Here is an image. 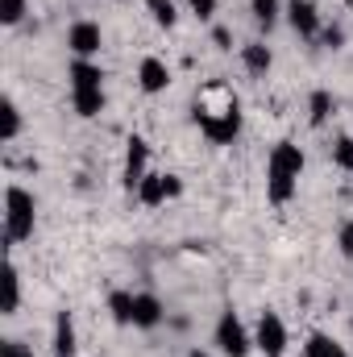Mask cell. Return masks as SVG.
<instances>
[{
	"label": "cell",
	"instance_id": "cell-29",
	"mask_svg": "<svg viewBox=\"0 0 353 357\" xmlns=\"http://www.w3.org/2000/svg\"><path fill=\"white\" fill-rule=\"evenodd\" d=\"M212 42H216L220 50H233V33H229L225 25H216V29H212Z\"/></svg>",
	"mask_w": 353,
	"mask_h": 357
},
{
	"label": "cell",
	"instance_id": "cell-13",
	"mask_svg": "<svg viewBox=\"0 0 353 357\" xmlns=\"http://www.w3.org/2000/svg\"><path fill=\"white\" fill-rule=\"evenodd\" d=\"M241 63H246L250 75H266L274 67V54H270L266 42H250V46H241Z\"/></svg>",
	"mask_w": 353,
	"mask_h": 357
},
{
	"label": "cell",
	"instance_id": "cell-2",
	"mask_svg": "<svg viewBox=\"0 0 353 357\" xmlns=\"http://www.w3.org/2000/svg\"><path fill=\"white\" fill-rule=\"evenodd\" d=\"M299 175H303V150L295 142H274V150L266 158V199L274 208L291 204L299 191Z\"/></svg>",
	"mask_w": 353,
	"mask_h": 357
},
{
	"label": "cell",
	"instance_id": "cell-9",
	"mask_svg": "<svg viewBox=\"0 0 353 357\" xmlns=\"http://www.w3.org/2000/svg\"><path fill=\"white\" fill-rule=\"evenodd\" d=\"M137 88L146 91V96H158V91H167V88H171V67H167L163 59L146 54V59H142V67H137Z\"/></svg>",
	"mask_w": 353,
	"mask_h": 357
},
{
	"label": "cell",
	"instance_id": "cell-27",
	"mask_svg": "<svg viewBox=\"0 0 353 357\" xmlns=\"http://www.w3.org/2000/svg\"><path fill=\"white\" fill-rule=\"evenodd\" d=\"M0 357H33V349L21 341H0Z\"/></svg>",
	"mask_w": 353,
	"mask_h": 357
},
{
	"label": "cell",
	"instance_id": "cell-30",
	"mask_svg": "<svg viewBox=\"0 0 353 357\" xmlns=\"http://www.w3.org/2000/svg\"><path fill=\"white\" fill-rule=\"evenodd\" d=\"M175 195H183V178H179V175H167V199H175Z\"/></svg>",
	"mask_w": 353,
	"mask_h": 357
},
{
	"label": "cell",
	"instance_id": "cell-3",
	"mask_svg": "<svg viewBox=\"0 0 353 357\" xmlns=\"http://www.w3.org/2000/svg\"><path fill=\"white\" fill-rule=\"evenodd\" d=\"M33 220H38V204L25 187H4V250L21 245L33 237Z\"/></svg>",
	"mask_w": 353,
	"mask_h": 357
},
{
	"label": "cell",
	"instance_id": "cell-11",
	"mask_svg": "<svg viewBox=\"0 0 353 357\" xmlns=\"http://www.w3.org/2000/svg\"><path fill=\"white\" fill-rule=\"evenodd\" d=\"M67 79H71V91L104 88V67H100V63H91V59H71V67H67Z\"/></svg>",
	"mask_w": 353,
	"mask_h": 357
},
{
	"label": "cell",
	"instance_id": "cell-6",
	"mask_svg": "<svg viewBox=\"0 0 353 357\" xmlns=\"http://www.w3.org/2000/svg\"><path fill=\"white\" fill-rule=\"evenodd\" d=\"M146 175H150V142H146L142 133H133V137H129V150H125L121 187H125L129 195H137V187H142V178Z\"/></svg>",
	"mask_w": 353,
	"mask_h": 357
},
{
	"label": "cell",
	"instance_id": "cell-32",
	"mask_svg": "<svg viewBox=\"0 0 353 357\" xmlns=\"http://www.w3.org/2000/svg\"><path fill=\"white\" fill-rule=\"evenodd\" d=\"M146 4H150V8H154V4H167V0H146Z\"/></svg>",
	"mask_w": 353,
	"mask_h": 357
},
{
	"label": "cell",
	"instance_id": "cell-16",
	"mask_svg": "<svg viewBox=\"0 0 353 357\" xmlns=\"http://www.w3.org/2000/svg\"><path fill=\"white\" fill-rule=\"evenodd\" d=\"M17 307H21V274H17L13 262H8V266H4V303H0V312L13 316Z\"/></svg>",
	"mask_w": 353,
	"mask_h": 357
},
{
	"label": "cell",
	"instance_id": "cell-7",
	"mask_svg": "<svg viewBox=\"0 0 353 357\" xmlns=\"http://www.w3.org/2000/svg\"><path fill=\"white\" fill-rule=\"evenodd\" d=\"M283 13H287V25H291L299 38H308V42H312V38H320V29H324V25H320V13H316V4H312V0H287V8H283Z\"/></svg>",
	"mask_w": 353,
	"mask_h": 357
},
{
	"label": "cell",
	"instance_id": "cell-19",
	"mask_svg": "<svg viewBox=\"0 0 353 357\" xmlns=\"http://www.w3.org/2000/svg\"><path fill=\"white\" fill-rule=\"evenodd\" d=\"M250 8H254V21H258V29H274L278 25V17H283V0H250Z\"/></svg>",
	"mask_w": 353,
	"mask_h": 357
},
{
	"label": "cell",
	"instance_id": "cell-21",
	"mask_svg": "<svg viewBox=\"0 0 353 357\" xmlns=\"http://www.w3.org/2000/svg\"><path fill=\"white\" fill-rule=\"evenodd\" d=\"M108 312L117 324H133V291H112L108 295Z\"/></svg>",
	"mask_w": 353,
	"mask_h": 357
},
{
	"label": "cell",
	"instance_id": "cell-18",
	"mask_svg": "<svg viewBox=\"0 0 353 357\" xmlns=\"http://www.w3.org/2000/svg\"><path fill=\"white\" fill-rule=\"evenodd\" d=\"M0 137L4 142H17V133H21V108H17V100L13 96H4V104H0Z\"/></svg>",
	"mask_w": 353,
	"mask_h": 357
},
{
	"label": "cell",
	"instance_id": "cell-8",
	"mask_svg": "<svg viewBox=\"0 0 353 357\" xmlns=\"http://www.w3.org/2000/svg\"><path fill=\"white\" fill-rule=\"evenodd\" d=\"M67 46H71L75 59H96L100 46H104V33H100L96 21H75V25L67 29Z\"/></svg>",
	"mask_w": 353,
	"mask_h": 357
},
{
	"label": "cell",
	"instance_id": "cell-26",
	"mask_svg": "<svg viewBox=\"0 0 353 357\" xmlns=\"http://www.w3.org/2000/svg\"><path fill=\"white\" fill-rule=\"evenodd\" d=\"M187 8H191L200 21H212V13H216V0H187Z\"/></svg>",
	"mask_w": 353,
	"mask_h": 357
},
{
	"label": "cell",
	"instance_id": "cell-28",
	"mask_svg": "<svg viewBox=\"0 0 353 357\" xmlns=\"http://www.w3.org/2000/svg\"><path fill=\"white\" fill-rule=\"evenodd\" d=\"M337 245H341V254H345V258H353V220H345V225H341Z\"/></svg>",
	"mask_w": 353,
	"mask_h": 357
},
{
	"label": "cell",
	"instance_id": "cell-10",
	"mask_svg": "<svg viewBox=\"0 0 353 357\" xmlns=\"http://www.w3.org/2000/svg\"><path fill=\"white\" fill-rule=\"evenodd\" d=\"M163 320H167L163 299L150 295V291H137V295H133V328H158Z\"/></svg>",
	"mask_w": 353,
	"mask_h": 357
},
{
	"label": "cell",
	"instance_id": "cell-25",
	"mask_svg": "<svg viewBox=\"0 0 353 357\" xmlns=\"http://www.w3.org/2000/svg\"><path fill=\"white\" fill-rule=\"evenodd\" d=\"M320 42H324L329 50H341V46H345V29H341V25H324V29H320Z\"/></svg>",
	"mask_w": 353,
	"mask_h": 357
},
{
	"label": "cell",
	"instance_id": "cell-5",
	"mask_svg": "<svg viewBox=\"0 0 353 357\" xmlns=\"http://www.w3.org/2000/svg\"><path fill=\"white\" fill-rule=\"evenodd\" d=\"M254 349H262V357H283L287 354V324L278 312L266 307L254 324Z\"/></svg>",
	"mask_w": 353,
	"mask_h": 357
},
{
	"label": "cell",
	"instance_id": "cell-1",
	"mask_svg": "<svg viewBox=\"0 0 353 357\" xmlns=\"http://www.w3.org/2000/svg\"><path fill=\"white\" fill-rule=\"evenodd\" d=\"M191 116L200 125V133L212 142V146H233L237 133H241V100L237 91L220 79L204 84L191 100Z\"/></svg>",
	"mask_w": 353,
	"mask_h": 357
},
{
	"label": "cell",
	"instance_id": "cell-14",
	"mask_svg": "<svg viewBox=\"0 0 353 357\" xmlns=\"http://www.w3.org/2000/svg\"><path fill=\"white\" fill-rule=\"evenodd\" d=\"M71 108H75V116H100L104 112V88H91V91H71Z\"/></svg>",
	"mask_w": 353,
	"mask_h": 357
},
{
	"label": "cell",
	"instance_id": "cell-4",
	"mask_svg": "<svg viewBox=\"0 0 353 357\" xmlns=\"http://www.w3.org/2000/svg\"><path fill=\"white\" fill-rule=\"evenodd\" d=\"M212 341H216V349H220L225 357H246L250 349H254V333L241 324V316H237L233 307H229V312H220Z\"/></svg>",
	"mask_w": 353,
	"mask_h": 357
},
{
	"label": "cell",
	"instance_id": "cell-12",
	"mask_svg": "<svg viewBox=\"0 0 353 357\" xmlns=\"http://www.w3.org/2000/svg\"><path fill=\"white\" fill-rule=\"evenodd\" d=\"M75 320L71 312H59L54 316V357H75Z\"/></svg>",
	"mask_w": 353,
	"mask_h": 357
},
{
	"label": "cell",
	"instance_id": "cell-23",
	"mask_svg": "<svg viewBox=\"0 0 353 357\" xmlns=\"http://www.w3.org/2000/svg\"><path fill=\"white\" fill-rule=\"evenodd\" d=\"M25 0H0V25H21Z\"/></svg>",
	"mask_w": 353,
	"mask_h": 357
},
{
	"label": "cell",
	"instance_id": "cell-17",
	"mask_svg": "<svg viewBox=\"0 0 353 357\" xmlns=\"http://www.w3.org/2000/svg\"><path fill=\"white\" fill-rule=\"evenodd\" d=\"M303 357H350V354H345V345H337L333 337L312 333V337H308V345H303Z\"/></svg>",
	"mask_w": 353,
	"mask_h": 357
},
{
	"label": "cell",
	"instance_id": "cell-22",
	"mask_svg": "<svg viewBox=\"0 0 353 357\" xmlns=\"http://www.w3.org/2000/svg\"><path fill=\"white\" fill-rule=\"evenodd\" d=\"M333 162H337L341 171H350V175H353V137H350V133H341V137L333 142Z\"/></svg>",
	"mask_w": 353,
	"mask_h": 357
},
{
	"label": "cell",
	"instance_id": "cell-31",
	"mask_svg": "<svg viewBox=\"0 0 353 357\" xmlns=\"http://www.w3.org/2000/svg\"><path fill=\"white\" fill-rule=\"evenodd\" d=\"M187 357H208V354H204V349H191V354H187Z\"/></svg>",
	"mask_w": 353,
	"mask_h": 357
},
{
	"label": "cell",
	"instance_id": "cell-15",
	"mask_svg": "<svg viewBox=\"0 0 353 357\" xmlns=\"http://www.w3.org/2000/svg\"><path fill=\"white\" fill-rule=\"evenodd\" d=\"M163 199H167V175H154L150 171V175L142 178V187H137V204L142 208H158Z\"/></svg>",
	"mask_w": 353,
	"mask_h": 357
},
{
	"label": "cell",
	"instance_id": "cell-20",
	"mask_svg": "<svg viewBox=\"0 0 353 357\" xmlns=\"http://www.w3.org/2000/svg\"><path fill=\"white\" fill-rule=\"evenodd\" d=\"M329 116H333V91H312V100H308V121H312V129H320Z\"/></svg>",
	"mask_w": 353,
	"mask_h": 357
},
{
	"label": "cell",
	"instance_id": "cell-24",
	"mask_svg": "<svg viewBox=\"0 0 353 357\" xmlns=\"http://www.w3.org/2000/svg\"><path fill=\"white\" fill-rule=\"evenodd\" d=\"M150 13H154V21H158V25H163V29H175L179 13H175V4H171V0H167V4H154V8H150Z\"/></svg>",
	"mask_w": 353,
	"mask_h": 357
}]
</instances>
